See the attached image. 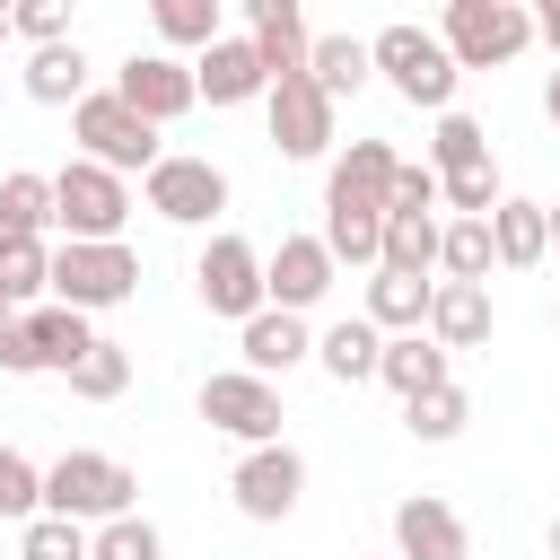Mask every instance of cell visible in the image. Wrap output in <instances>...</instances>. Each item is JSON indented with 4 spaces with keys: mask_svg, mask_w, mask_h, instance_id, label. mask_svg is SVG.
I'll list each match as a JSON object with an SVG mask.
<instances>
[{
    "mask_svg": "<svg viewBox=\"0 0 560 560\" xmlns=\"http://www.w3.org/2000/svg\"><path fill=\"white\" fill-rule=\"evenodd\" d=\"M131 499H140V472L122 464V455H96V446H70V455H52L44 464V516H70V525H114V516H131Z\"/></svg>",
    "mask_w": 560,
    "mask_h": 560,
    "instance_id": "cell-1",
    "label": "cell"
},
{
    "mask_svg": "<svg viewBox=\"0 0 560 560\" xmlns=\"http://www.w3.org/2000/svg\"><path fill=\"white\" fill-rule=\"evenodd\" d=\"M368 52H376V79H385L402 105H420V114H455L464 70H455V52H446L429 26L394 18V26H376V35H368Z\"/></svg>",
    "mask_w": 560,
    "mask_h": 560,
    "instance_id": "cell-2",
    "label": "cell"
},
{
    "mask_svg": "<svg viewBox=\"0 0 560 560\" xmlns=\"http://www.w3.org/2000/svg\"><path fill=\"white\" fill-rule=\"evenodd\" d=\"M122 219H131V175L88 166V158H70L52 175V228H61V245H122Z\"/></svg>",
    "mask_w": 560,
    "mask_h": 560,
    "instance_id": "cell-3",
    "label": "cell"
},
{
    "mask_svg": "<svg viewBox=\"0 0 560 560\" xmlns=\"http://www.w3.org/2000/svg\"><path fill=\"white\" fill-rule=\"evenodd\" d=\"M438 44L455 52V70H508L534 44V9L525 0H446Z\"/></svg>",
    "mask_w": 560,
    "mask_h": 560,
    "instance_id": "cell-4",
    "label": "cell"
},
{
    "mask_svg": "<svg viewBox=\"0 0 560 560\" xmlns=\"http://www.w3.org/2000/svg\"><path fill=\"white\" fill-rule=\"evenodd\" d=\"M70 140L88 166H114V175H149L166 149H158V122H140L114 88H96L88 105H70Z\"/></svg>",
    "mask_w": 560,
    "mask_h": 560,
    "instance_id": "cell-5",
    "label": "cell"
},
{
    "mask_svg": "<svg viewBox=\"0 0 560 560\" xmlns=\"http://www.w3.org/2000/svg\"><path fill=\"white\" fill-rule=\"evenodd\" d=\"M140 289V254L131 245H52V306L105 315Z\"/></svg>",
    "mask_w": 560,
    "mask_h": 560,
    "instance_id": "cell-6",
    "label": "cell"
},
{
    "mask_svg": "<svg viewBox=\"0 0 560 560\" xmlns=\"http://www.w3.org/2000/svg\"><path fill=\"white\" fill-rule=\"evenodd\" d=\"M201 420L219 429V438H236V446H280V385L271 376H254V368H219V376H201Z\"/></svg>",
    "mask_w": 560,
    "mask_h": 560,
    "instance_id": "cell-7",
    "label": "cell"
},
{
    "mask_svg": "<svg viewBox=\"0 0 560 560\" xmlns=\"http://www.w3.org/2000/svg\"><path fill=\"white\" fill-rule=\"evenodd\" d=\"M192 289H201V306H210V315H228V324H254V315L271 306L262 254H254L245 236H210V245L192 254Z\"/></svg>",
    "mask_w": 560,
    "mask_h": 560,
    "instance_id": "cell-8",
    "label": "cell"
},
{
    "mask_svg": "<svg viewBox=\"0 0 560 560\" xmlns=\"http://www.w3.org/2000/svg\"><path fill=\"white\" fill-rule=\"evenodd\" d=\"M140 192H149V210H158L166 228H210V219L228 210V175H219L210 158H184V149H166V158L140 175Z\"/></svg>",
    "mask_w": 560,
    "mask_h": 560,
    "instance_id": "cell-9",
    "label": "cell"
},
{
    "mask_svg": "<svg viewBox=\"0 0 560 560\" xmlns=\"http://www.w3.org/2000/svg\"><path fill=\"white\" fill-rule=\"evenodd\" d=\"M298 490H306V455L280 438V446H245L236 455V472H228V499H236V516H254V525H280L289 508H298Z\"/></svg>",
    "mask_w": 560,
    "mask_h": 560,
    "instance_id": "cell-10",
    "label": "cell"
},
{
    "mask_svg": "<svg viewBox=\"0 0 560 560\" xmlns=\"http://www.w3.org/2000/svg\"><path fill=\"white\" fill-rule=\"evenodd\" d=\"M114 96L140 114V122H175V114H192L201 105V88H192V61H175V52H131L122 70H114Z\"/></svg>",
    "mask_w": 560,
    "mask_h": 560,
    "instance_id": "cell-11",
    "label": "cell"
},
{
    "mask_svg": "<svg viewBox=\"0 0 560 560\" xmlns=\"http://www.w3.org/2000/svg\"><path fill=\"white\" fill-rule=\"evenodd\" d=\"M262 114H271V149H280V158H324V149H332V114H341V105L298 70V79H271Z\"/></svg>",
    "mask_w": 560,
    "mask_h": 560,
    "instance_id": "cell-12",
    "label": "cell"
},
{
    "mask_svg": "<svg viewBox=\"0 0 560 560\" xmlns=\"http://www.w3.org/2000/svg\"><path fill=\"white\" fill-rule=\"evenodd\" d=\"M262 280H271V306H280V315H306V306H324V298H332L341 262H332V245H324V236H280V245L262 254Z\"/></svg>",
    "mask_w": 560,
    "mask_h": 560,
    "instance_id": "cell-13",
    "label": "cell"
},
{
    "mask_svg": "<svg viewBox=\"0 0 560 560\" xmlns=\"http://www.w3.org/2000/svg\"><path fill=\"white\" fill-rule=\"evenodd\" d=\"M394 551L402 560H472V534H464V516L438 490H411L394 508Z\"/></svg>",
    "mask_w": 560,
    "mask_h": 560,
    "instance_id": "cell-14",
    "label": "cell"
},
{
    "mask_svg": "<svg viewBox=\"0 0 560 560\" xmlns=\"http://www.w3.org/2000/svg\"><path fill=\"white\" fill-rule=\"evenodd\" d=\"M394 166L402 149L394 140H350L324 175V201H350V210H394Z\"/></svg>",
    "mask_w": 560,
    "mask_h": 560,
    "instance_id": "cell-15",
    "label": "cell"
},
{
    "mask_svg": "<svg viewBox=\"0 0 560 560\" xmlns=\"http://www.w3.org/2000/svg\"><path fill=\"white\" fill-rule=\"evenodd\" d=\"M192 88H201L210 105H254V96H271V70H262L254 35H219V44L192 61Z\"/></svg>",
    "mask_w": 560,
    "mask_h": 560,
    "instance_id": "cell-16",
    "label": "cell"
},
{
    "mask_svg": "<svg viewBox=\"0 0 560 560\" xmlns=\"http://www.w3.org/2000/svg\"><path fill=\"white\" fill-rule=\"evenodd\" d=\"M236 359L254 368V376H289L298 359H315V332H306V315H280V306H262L254 324H236Z\"/></svg>",
    "mask_w": 560,
    "mask_h": 560,
    "instance_id": "cell-17",
    "label": "cell"
},
{
    "mask_svg": "<svg viewBox=\"0 0 560 560\" xmlns=\"http://www.w3.org/2000/svg\"><path fill=\"white\" fill-rule=\"evenodd\" d=\"M245 35H254V52H262V70H271V79H298V70H306V52H315V35H306L298 0H245Z\"/></svg>",
    "mask_w": 560,
    "mask_h": 560,
    "instance_id": "cell-18",
    "label": "cell"
},
{
    "mask_svg": "<svg viewBox=\"0 0 560 560\" xmlns=\"http://www.w3.org/2000/svg\"><path fill=\"white\" fill-rule=\"evenodd\" d=\"M429 341L455 359V350H481L490 341V289H472V280H438V298H429Z\"/></svg>",
    "mask_w": 560,
    "mask_h": 560,
    "instance_id": "cell-19",
    "label": "cell"
},
{
    "mask_svg": "<svg viewBox=\"0 0 560 560\" xmlns=\"http://www.w3.org/2000/svg\"><path fill=\"white\" fill-rule=\"evenodd\" d=\"M315 368H324L332 385H368V376L385 368V332H376L368 315H341V324L315 332Z\"/></svg>",
    "mask_w": 560,
    "mask_h": 560,
    "instance_id": "cell-20",
    "label": "cell"
},
{
    "mask_svg": "<svg viewBox=\"0 0 560 560\" xmlns=\"http://www.w3.org/2000/svg\"><path fill=\"white\" fill-rule=\"evenodd\" d=\"M376 385H394L402 402H420V394H438V385H455V376H446V350H438L429 332H385V368H376Z\"/></svg>",
    "mask_w": 560,
    "mask_h": 560,
    "instance_id": "cell-21",
    "label": "cell"
},
{
    "mask_svg": "<svg viewBox=\"0 0 560 560\" xmlns=\"http://www.w3.org/2000/svg\"><path fill=\"white\" fill-rule=\"evenodd\" d=\"M18 79H26V96H35V105H88V96H96V88H88V52H79V35H70V44L26 52V70H18Z\"/></svg>",
    "mask_w": 560,
    "mask_h": 560,
    "instance_id": "cell-22",
    "label": "cell"
},
{
    "mask_svg": "<svg viewBox=\"0 0 560 560\" xmlns=\"http://www.w3.org/2000/svg\"><path fill=\"white\" fill-rule=\"evenodd\" d=\"M490 245H499V271H534L551 254V210L542 201H499L490 210Z\"/></svg>",
    "mask_w": 560,
    "mask_h": 560,
    "instance_id": "cell-23",
    "label": "cell"
},
{
    "mask_svg": "<svg viewBox=\"0 0 560 560\" xmlns=\"http://www.w3.org/2000/svg\"><path fill=\"white\" fill-rule=\"evenodd\" d=\"M438 245H446V219H438V210H385V262H376V271L429 280V271H438Z\"/></svg>",
    "mask_w": 560,
    "mask_h": 560,
    "instance_id": "cell-24",
    "label": "cell"
},
{
    "mask_svg": "<svg viewBox=\"0 0 560 560\" xmlns=\"http://www.w3.org/2000/svg\"><path fill=\"white\" fill-rule=\"evenodd\" d=\"M429 298H438V280L368 271V324H376V332H429Z\"/></svg>",
    "mask_w": 560,
    "mask_h": 560,
    "instance_id": "cell-25",
    "label": "cell"
},
{
    "mask_svg": "<svg viewBox=\"0 0 560 560\" xmlns=\"http://www.w3.org/2000/svg\"><path fill=\"white\" fill-rule=\"evenodd\" d=\"M306 79L341 105V96H359L368 79H376V52H368V35H315V52H306Z\"/></svg>",
    "mask_w": 560,
    "mask_h": 560,
    "instance_id": "cell-26",
    "label": "cell"
},
{
    "mask_svg": "<svg viewBox=\"0 0 560 560\" xmlns=\"http://www.w3.org/2000/svg\"><path fill=\"white\" fill-rule=\"evenodd\" d=\"M324 245H332V262H350V271H376L385 262V210H350V201H324V228H315Z\"/></svg>",
    "mask_w": 560,
    "mask_h": 560,
    "instance_id": "cell-27",
    "label": "cell"
},
{
    "mask_svg": "<svg viewBox=\"0 0 560 560\" xmlns=\"http://www.w3.org/2000/svg\"><path fill=\"white\" fill-rule=\"evenodd\" d=\"M18 324H26V341H35V359H44L52 376H70V368L96 350V332H88L79 306H35V315H18Z\"/></svg>",
    "mask_w": 560,
    "mask_h": 560,
    "instance_id": "cell-28",
    "label": "cell"
},
{
    "mask_svg": "<svg viewBox=\"0 0 560 560\" xmlns=\"http://www.w3.org/2000/svg\"><path fill=\"white\" fill-rule=\"evenodd\" d=\"M149 26H158V52H192V61L228 35V26H219V0H158Z\"/></svg>",
    "mask_w": 560,
    "mask_h": 560,
    "instance_id": "cell-29",
    "label": "cell"
},
{
    "mask_svg": "<svg viewBox=\"0 0 560 560\" xmlns=\"http://www.w3.org/2000/svg\"><path fill=\"white\" fill-rule=\"evenodd\" d=\"M438 271H446V280H472V289H490V271H499V245H490V219H446V245H438Z\"/></svg>",
    "mask_w": 560,
    "mask_h": 560,
    "instance_id": "cell-30",
    "label": "cell"
},
{
    "mask_svg": "<svg viewBox=\"0 0 560 560\" xmlns=\"http://www.w3.org/2000/svg\"><path fill=\"white\" fill-rule=\"evenodd\" d=\"M429 166H438V184L490 166V131H481L472 114H438V131H429Z\"/></svg>",
    "mask_w": 560,
    "mask_h": 560,
    "instance_id": "cell-31",
    "label": "cell"
},
{
    "mask_svg": "<svg viewBox=\"0 0 560 560\" xmlns=\"http://www.w3.org/2000/svg\"><path fill=\"white\" fill-rule=\"evenodd\" d=\"M464 420H472V394H464V385H438V394L402 402V429H411L420 446H446V438H464Z\"/></svg>",
    "mask_w": 560,
    "mask_h": 560,
    "instance_id": "cell-32",
    "label": "cell"
},
{
    "mask_svg": "<svg viewBox=\"0 0 560 560\" xmlns=\"http://www.w3.org/2000/svg\"><path fill=\"white\" fill-rule=\"evenodd\" d=\"M0 228H26V236H44V228H52V175H35V166H9V175H0Z\"/></svg>",
    "mask_w": 560,
    "mask_h": 560,
    "instance_id": "cell-33",
    "label": "cell"
},
{
    "mask_svg": "<svg viewBox=\"0 0 560 560\" xmlns=\"http://www.w3.org/2000/svg\"><path fill=\"white\" fill-rule=\"evenodd\" d=\"M122 385H131V350L96 332V350H88V359L70 368V394H79V402H114Z\"/></svg>",
    "mask_w": 560,
    "mask_h": 560,
    "instance_id": "cell-34",
    "label": "cell"
},
{
    "mask_svg": "<svg viewBox=\"0 0 560 560\" xmlns=\"http://www.w3.org/2000/svg\"><path fill=\"white\" fill-rule=\"evenodd\" d=\"M0 298H9L18 315L52 306V245H26V254H9V262H0Z\"/></svg>",
    "mask_w": 560,
    "mask_h": 560,
    "instance_id": "cell-35",
    "label": "cell"
},
{
    "mask_svg": "<svg viewBox=\"0 0 560 560\" xmlns=\"http://www.w3.org/2000/svg\"><path fill=\"white\" fill-rule=\"evenodd\" d=\"M88 551H96V534L70 525V516H26L18 525V560H88Z\"/></svg>",
    "mask_w": 560,
    "mask_h": 560,
    "instance_id": "cell-36",
    "label": "cell"
},
{
    "mask_svg": "<svg viewBox=\"0 0 560 560\" xmlns=\"http://www.w3.org/2000/svg\"><path fill=\"white\" fill-rule=\"evenodd\" d=\"M0 516H44V464H26L9 438H0Z\"/></svg>",
    "mask_w": 560,
    "mask_h": 560,
    "instance_id": "cell-37",
    "label": "cell"
},
{
    "mask_svg": "<svg viewBox=\"0 0 560 560\" xmlns=\"http://www.w3.org/2000/svg\"><path fill=\"white\" fill-rule=\"evenodd\" d=\"M88 560H166V542H158V525L131 508V516L96 525V551H88Z\"/></svg>",
    "mask_w": 560,
    "mask_h": 560,
    "instance_id": "cell-38",
    "label": "cell"
},
{
    "mask_svg": "<svg viewBox=\"0 0 560 560\" xmlns=\"http://www.w3.org/2000/svg\"><path fill=\"white\" fill-rule=\"evenodd\" d=\"M18 35L44 52V44H70V9L61 0H18Z\"/></svg>",
    "mask_w": 560,
    "mask_h": 560,
    "instance_id": "cell-39",
    "label": "cell"
},
{
    "mask_svg": "<svg viewBox=\"0 0 560 560\" xmlns=\"http://www.w3.org/2000/svg\"><path fill=\"white\" fill-rule=\"evenodd\" d=\"M394 210H446V201H438V166H429V158H402V166H394Z\"/></svg>",
    "mask_w": 560,
    "mask_h": 560,
    "instance_id": "cell-40",
    "label": "cell"
},
{
    "mask_svg": "<svg viewBox=\"0 0 560 560\" xmlns=\"http://www.w3.org/2000/svg\"><path fill=\"white\" fill-rule=\"evenodd\" d=\"M0 368H9V376H44V359H35V341H26V324H9V332H0Z\"/></svg>",
    "mask_w": 560,
    "mask_h": 560,
    "instance_id": "cell-41",
    "label": "cell"
},
{
    "mask_svg": "<svg viewBox=\"0 0 560 560\" xmlns=\"http://www.w3.org/2000/svg\"><path fill=\"white\" fill-rule=\"evenodd\" d=\"M534 44H551V52H560V0H542V9H534Z\"/></svg>",
    "mask_w": 560,
    "mask_h": 560,
    "instance_id": "cell-42",
    "label": "cell"
},
{
    "mask_svg": "<svg viewBox=\"0 0 560 560\" xmlns=\"http://www.w3.org/2000/svg\"><path fill=\"white\" fill-rule=\"evenodd\" d=\"M542 114H551V122H560V70H551V79H542Z\"/></svg>",
    "mask_w": 560,
    "mask_h": 560,
    "instance_id": "cell-43",
    "label": "cell"
},
{
    "mask_svg": "<svg viewBox=\"0 0 560 560\" xmlns=\"http://www.w3.org/2000/svg\"><path fill=\"white\" fill-rule=\"evenodd\" d=\"M9 35H18V9H9V0H0V44H9Z\"/></svg>",
    "mask_w": 560,
    "mask_h": 560,
    "instance_id": "cell-44",
    "label": "cell"
},
{
    "mask_svg": "<svg viewBox=\"0 0 560 560\" xmlns=\"http://www.w3.org/2000/svg\"><path fill=\"white\" fill-rule=\"evenodd\" d=\"M542 210H551V245H560V201H542Z\"/></svg>",
    "mask_w": 560,
    "mask_h": 560,
    "instance_id": "cell-45",
    "label": "cell"
},
{
    "mask_svg": "<svg viewBox=\"0 0 560 560\" xmlns=\"http://www.w3.org/2000/svg\"><path fill=\"white\" fill-rule=\"evenodd\" d=\"M542 542H551V560H560V516H551V534H542Z\"/></svg>",
    "mask_w": 560,
    "mask_h": 560,
    "instance_id": "cell-46",
    "label": "cell"
},
{
    "mask_svg": "<svg viewBox=\"0 0 560 560\" xmlns=\"http://www.w3.org/2000/svg\"><path fill=\"white\" fill-rule=\"evenodd\" d=\"M9 324H18V306H9V298H0V332H9Z\"/></svg>",
    "mask_w": 560,
    "mask_h": 560,
    "instance_id": "cell-47",
    "label": "cell"
},
{
    "mask_svg": "<svg viewBox=\"0 0 560 560\" xmlns=\"http://www.w3.org/2000/svg\"><path fill=\"white\" fill-rule=\"evenodd\" d=\"M551 324H560V315H551Z\"/></svg>",
    "mask_w": 560,
    "mask_h": 560,
    "instance_id": "cell-48",
    "label": "cell"
}]
</instances>
